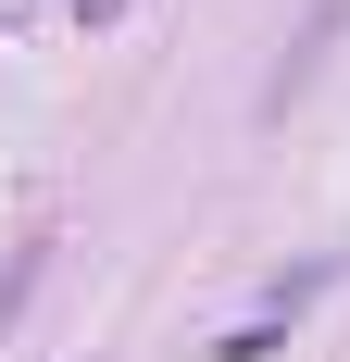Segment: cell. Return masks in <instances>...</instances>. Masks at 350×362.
Masks as SVG:
<instances>
[{
  "instance_id": "obj_3",
  "label": "cell",
  "mask_w": 350,
  "mask_h": 362,
  "mask_svg": "<svg viewBox=\"0 0 350 362\" xmlns=\"http://www.w3.org/2000/svg\"><path fill=\"white\" fill-rule=\"evenodd\" d=\"M38 288V250H13V262H0V325H13V300H26Z\"/></svg>"
},
{
  "instance_id": "obj_1",
  "label": "cell",
  "mask_w": 350,
  "mask_h": 362,
  "mask_svg": "<svg viewBox=\"0 0 350 362\" xmlns=\"http://www.w3.org/2000/svg\"><path fill=\"white\" fill-rule=\"evenodd\" d=\"M338 37H350V0H313V13H300V37H288V63L263 75V112H288V100H300V88L325 75V50H338Z\"/></svg>"
},
{
  "instance_id": "obj_2",
  "label": "cell",
  "mask_w": 350,
  "mask_h": 362,
  "mask_svg": "<svg viewBox=\"0 0 350 362\" xmlns=\"http://www.w3.org/2000/svg\"><path fill=\"white\" fill-rule=\"evenodd\" d=\"M276 350H288V325H276V313H263V325H238V337H213L201 362H276Z\"/></svg>"
}]
</instances>
